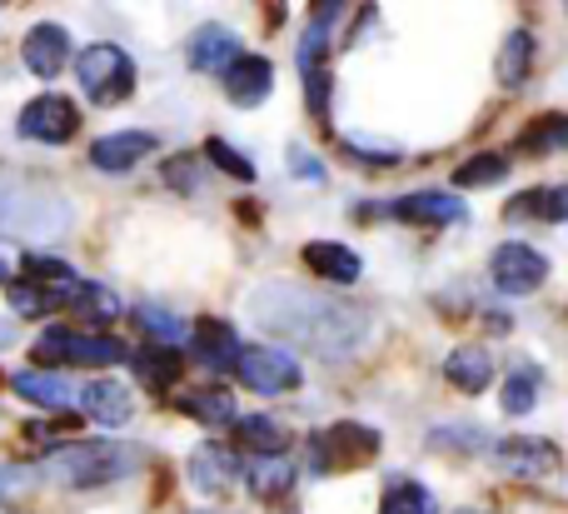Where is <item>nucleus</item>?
<instances>
[{"mask_svg": "<svg viewBox=\"0 0 568 514\" xmlns=\"http://www.w3.org/2000/svg\"><path fill=\"white\" fill-rule=\"evenodd\" d=\"M250 315H255L260 330L284 335L290 345L310 350V355H324V360H344L369 340L364 310L344 305V300H334V295H320V290L265 285L250 300Z\"/></svg>", "mask_w": 568, "mask_h": 514, "instance_id": "nucleus-1", "label": "nucleus"}, {"mask_svg": "<svg viewBox=\"0 0 568 514\" xmlns=\"http://www.w3.org/2000/svg\"><path fill=\"white\" fill-rule=\"evenodd\" d=\"M65 225L70 205L45 180L0 175V240H55L65 235Z\"/></svg>", "mask_w": 568, "mask_h": 514, "instance_id": "nucleus-2", "label": "nucleus"}, {"mask_svg": "<svg viewBox=\"0 0 568 514\" xmlns=\"http://www.w3.org/2000/svg\"><path fill=\"white\" fill-rule=\"evenodd\" d=\"M140 455L125 445H110V440H85V445H65L60 455L45 460V480L70 490H100V485H115V480L135 475Z\"/></svg>", "mask_w": 568, "mask_h": 514, "instance_id": "nucleus-3", "label": "nucleus"}, {"mask_svg": "<svg viewBox=\"0 0 568 514\" xmlns=\"http://www.w3.org/2000/svg\"><path fill=\"white\" fill-rule=\"evenodd\" d=\"M75 75H80V90H85L90 105H120V100H130V90H135V60L120 46L100 40V46L80 50Z\"/></svg>", "mask_w": 568, "mask_h": 514, "instance_id": "nucleus-4", "label": "nucleus"}, {"mask_svg": "<svg viewBox=\"0 0 568 514\" xmlns=\"http://www.w3.org/2000/svg\"><path fill=\"white\" fill-rule=\"evenodd\" d=\"M314 450V470L320 475H339V470H359L369 460H379V430L359 425V420H339V425L320 430L310 440Z\"/></svg>", "mask_w": 568, "mask_h": 514, "instance_id": "nucleus-5", "label": "nucleus"}, {"mask_svg": "<svg viewBox=\"0 0 568 514\" xmlns=\"http://www.w3.org/2000/svg\"><path fill=\"white\" fill-rule=\"evenodd\" d=\"M36 360L40 365H115V360H125V345L110 335H95V330L50 325L45 335L36 340Z\"/></svg>", "mask_w": 568, "mask_h": 514, "instance_id": "nucleus-6", "label": "nucleus"}, {"mask_svg": "<svg viewBox=\"0 0 568 514\" xmlns=\"http://www.w3.org/2000/svg\"><path fill=\"white\" fill-rule=\"evenodd\" d=\"M235 375L245 380V390H255V395H284V390H294L304 380V370H300V360H294L290 350L250 345V350H240Z\"/></svg>", "mask_w": 568, "mask_h": 514, "instance_id": "nucleus-7", "label": "nucleus"}, {"mask_svg": "<svg viewBox=\"0 0 568 514\" xmlns=\"http://www.w3.org/2000/svg\"><path fill=\"white\" fill-rule=\"evenodd\" d=\"M344 6H324V16L310 20L300 40V75H304V100H310L314 115L329 110V70H324V46H329V20L339 16Z\"/></svg>", "mask_w": 568, "mask_h": 514, "instance_id": "nucleus-8", "label": "nucleus"}, {"mask_svg": "<svg viewBox=\"0 0 568 514\" xmlns=\"http://www.w3.org/2000/svg\"><path fill=\"white\" fill-rule=\"evenodd\" d=\"M16 130L26 140H40V145H65L80 130V110H75V100H65V95H36L20 110Z\"/></svg>", "mask_w": 568, "mask_h": 514, "instance_id": "nucleus-9", "label": "nucleus"}, {"mask_svg": "<svg viewBox=\"0 0 568 514\" xmlns=\"http://www.w3.org/2000/svg\"><path fill=\"white\" fill-rule=\"evenodd\" d=\"M489 275H494V285H499L504 295H529V290H539L544 280H549V260H544L534 245L509 240V245L494 250Z\"/></svg>", "mask_w": 568, "mask_h": 514, "instance_id": "nucleus-10", "label": "nucleus"}, {"mask_svg": "<svg viewBox=\"0 0 568 514\" xmlns=\"http://www.w3.org/2000/svg\"><path fill=\"white\" fill-rule=\"evenodd\" d=\"M494 460H499L509 475L519 480H554L564 470V455L554 440H539V435H514V440H499V450H494Z\"/></svg>", "mask_w": 568, "mask_h": 514, "instance_id": "nucleus-11", "label": "nucleus"}, {"mask_svg": "<svg viewBox=\"0 0 568 514\" xmlns=\"http://www.w3.org/2000/svg\"><path fill=\"white\" fill-rule=\"evenodd\" d=\"M389 215L404 220V225H459V220H464V200L449 195V190H414V195L394 200Z\"/></svg>", "mask_w": 568, "mask_h": 514, "instance_id": "nucleus-12", "label": "nucleus"}, {"mask_svg": "<svg viewBox=\"0 0 568 514\" xmlns=\"http://www.w3.org/2000/svg\"><path fill=\"white\" fill-rule=\"evenodd\" d=\"M150 150H155V135H150V130H115V135H100L95 145H90V165L105 170V175H125V170H135Z\"/></svg>", "mask_w": 568, "mask_h": 514, "instance_id": "nucleus-13", "label": "nucleus"}, {"mask_svg": "<svg viewBox=\"0 0 568 514\" xmlns=\"http://www.w3.org/2000/svg\"><path fill=\"white\" fill-rule=\"evenodd\" d=\"M235 60H245V40H240L235 30H225V26L195 30V40H190V65L195 70H205V75H230Z\"/></svg>", "mask_w": 568, "mask_h": 514, "instance_id": "nucleus-14", "label": "nucleus"}, {"mask_svg": "<svg viewBox=\"0 0 568 514\" xmlns=\"http://www.w3.org/2000/svg\"><path fill=\"white\" fill-rule=\"evenodd\" d=\"M20 56H26V70H36L40 80H55L70 60V36L60 26H50V20H40V26H30Z\"/></svg>", "mask_w": 568, "mask_h": 514, "instance_id": "nucleus-15", "label": "nucleus"}, {"mask_svg": "<svg viewBox=\"0 0 568 514\" xmlns=\"http://www.w3.org/2000/svg\"><path fill=\"white\" fill-rule=\"evenodd\" d=\"M240 470H245V460L225 445H200L195 455H190V480H195V490H205V495H225L240 480Z\"/></svg>", "mask_w": 568, "mask_h": 514, "instance_id": "nucleus-16", "label": "nucleus"}, {"mask_svg": "<svg viewBox=\"0 0 568 514\" xmlns=\"http://www.w3.org/2000/svg\"><path fill=\"white\" fill-rule=\"evenodd\" d=\"M444 380H449L454 390H464V395H484V390L494 385V360L484 345H459L449 360H444Z\"/></svg>", "mask_w": 568, "mask_h": 514, "instance_id": "nucleus-17", "label": "nucleus"}, {"mask_svg": "<svg viewBox=\"0 0 568 514\" xmlns=\"http://www.w3.org/2000/svg\"><path fill=\"white\" fill-rule=\"evenodd\" d=\"M80 410H85L90 420H100V425L115 430L135 415V400H130V390L115 385V380H90V385L80 390Z\"/></svg>", "mask_w": 568, "mask_h": 514, "instance_id": "nucleus-18", "label": "nucleus"}, {"mask_svg": "<svg viewBox=\"0 0 568 514\" xmlns=\"http://www.w3.org/2000/svg\"><path fill=\"white\" fill-rule=\"evenodd\" d=\"M225 90H230V100L235 105H260V100L275 90V65H270L265 56H245V60H235V70L225 75Z\"/></svg>", "mask_w": 568, "mask_h": 514, "instance_id": "nucleus-19", "label": "nucleus"}, {"mask_svg": "<svg viewBox=\"0 0 568 514\" xmlns=\"http://www.w3.org/2000/svg\"><path fill=\"white\" fill-rule=\"evenodd\" d=\"M240 335L225 325V320H205V325H195V360L205 370H235L240 365Z\"/></svg>", "mask_w": 568, "mask_h": 514, "instance_id": "nucleus-20", "label": "nucleus"}, {"mask_svg": "<svg viewBox=\"0 0 568 514\" xmlns=\"http://www.w3.org/2000/svg\"><path fill=\"white\" fill-rule=\"evenodd\" d=\"M304 265L314 270V275L334 280V285H354L359 280V255H354L349 245H339V240H314V245H304Z\"/></svg>", "mask_w": 568, "mask_h": 514, "instance_id": "nucleus-21", "label": "nucleus"}, {"mask_svg": "<svg viewBox=\"0 0 568 514\" xmlns=\"http://www.w3.org/2000/svg\"><path fill=\"white\" fill-rule=\"evenodd\" d=\"M235 440H240V450H250L245 460H270V455H284L290 430L270 415H245V420H235Z\"/></svg>", "mask_w": 568, "mask_h": 514, "instance_id": "nucleus-22", "label": "nucleus"}, {"mask_svg": "<svg viewBox=\"0 0 568 514\" xmlns=\"http://www.w3.org/2000/svg\"><path fill=\"white\" fill-rule=\"evenodd\" d=\"M240 480L250 485V495H260V500H280V495H290V485H294V465H290V455L245 460Z\"/></svg>", "mask_w": 568, "mask_h": 514, "instance_id": "nucleus-23", "label": "nucleus"}, {"mask_svg": "<svg viewBox=\"0 0 568 514\" xmlns=\"http://www.w3.org/2000/svg\"><path fill=\"white\" fill-rule=\"evenodd\" d=\"M180 410L200 425H235V395L230 390H195V395H180Z\"/></svg>", "mask_w": 568, "mask_h": 514, "instance_id": "nucleus-24", "label": "nucleus"}, {"mask_svg": "<svg viewBox=\"0 0 568 514\" xmlns=\"http://www.w3.org/2000/svg\"><path fill=\"white\" fill-rule=\"evenodd\" d=\"M130 365L140 370V380H145L150 390H170L180 380V355H175V350H160V345L130 350Z\"/></svg>", "mask_w": 568, "mask_h": 514, "instance_id": "nucleus-25", "label": "nucleus"}, {"mask_svg": "<svg viewBox=\"0 0 568 514\" xmlns=\"http://www.w3.org/2000/svg\"><path fill=\"white\" fill-rule=\"evenodd\" d=\"M65 300H75V290H50V285H36V280H16V285H10L16 315H50V310H60Z\"/></svg>", "mask_w": 568, "mask_h": 514, "instance_id": "nucleus-26", "label": "nucleus"}, {"mask_svg": "<svg viewBox=\"0 0 568 514\" xmlns=\"http://www.w3.org/2000/svg\"><path fill=\"white\" fill-rule=\"evenodd\" d=\"M10 390H16L20 400H30V405H40V410H60V405L70 400L65 380H55V375H36V370H20V375L10 380Z\"/></svg>", "mask_w": 568, "mask_h": 514, "instance_id": "nucleus-27", "label": "nucleus"}, {"mask_svg": "<svg viewBox=\"0 0 568 514\" xmlns=\"http://www.w3.org/2000/svg\"><path fill=\"white\" fill-rule=\"evenodd\" d=\"M135 325L145 330V340L150 345H160V350H175V345H185V320L180 315H170V310H155V305H140L135 310Z\"/></svg>", "mask_w": 568, "mask_h": 514, "instance_id": "nucleus-28", "label": "nucleus"}, {"mask_svg": "<svg viewBox=\"0 0 568 514\" xmlns=\"http://www.w3.org/2000/svg\"><path fill=\"white\" fill-rule=\"evenodd\" d=\"M509 215H539V220H568V190L544 185V190H524L509 200Z\"/></svg>", "mask_w": 568, "mask_h": 514, "instance_id": "nucleus-29", "label": "nucleus"}, {"mask_svg": "<svg viewBox=\"0 0 568 514\" xmlns=\"http://www.w3.org/2000/svg\"><path fill=\"white\" fill-rule=\"evenodd\" d=\"M70 305H75V315H85V325H110V320L125 315L120 295L115 290H105V285H80Z\"/></svg>", "mask_w": 568, "mask_h": 514, "instance_id": "nucleus-30", "label": "nucleus"}, {"mask_svg": "<svg viewBox=\"0 0 568 514\" xmlns=\"http://www.w3.org/2000/svg\"><path fill=\"white\" fill-rule=\"evenodd\" d=\"M379 514H434V500L419 480H389L379 500Z\"/></svg>", "mask_w": 568, "mask_h": 514, "instance_id": "nucleus-31", "label": "nucleus"}, {"mask_svg": "<svg viewBox=\"0 0 568 514\" xmlns=\"http://www.w3.org/2000/svg\"><path fill=\"white\" fill-rule=\"evenodd\" d=\"M529 65H534V36H529V30H514V36L504 40L499 80H504V85H519V80L529 75Z\"/></svg>", "mask_w": 568, "mask_h": 514, "instance_id": "nucleus-32", "label": "nucleus"}, {"mask_svg": "<svg viewBox=\"0 0 568 514\" xmlns=\"http://www.w3.org/2000/svg\"><path fill=\"white\" fill-rule=\"evenodd\" d=\"M504 175H509V160L489 150V155H469V160H464V165L454 170V185H464V190H469V185H499Z\"/></svg>", "mask_w": 568, "mask_h": 514, "instance_id": "nucleus-33", "label": "nucleus"}, {"mask_svg": "<svg viewBox=\"0 0 568 514\" xmlns=\"http://www.w3.org/2000/svg\"><path fill=\"white\" fill-rule=\"evenodd\" d=\"M534 400H539V370L534 365H519L504 385V415H529Z\"/></svg>", "mask_w": 568, "mask_h": 514, "instance_id": "nucleus-34", "label": "nucleus"}, {"mask_svg": "<svg viewBox=\"0 0 568 514\" xmlns=\"http://www.w3.org/2000/svg\"><path fill=\"white\" fill-rule=\"evenodd\" d=\"M524 150L544 155V150H568V115H544L539 125L524 130Z\"/></svg>", "mask_w": 568, "mask_h": 514, "instance_id": "nucleus-35", "label": "nucleus"}, {"mask_svg": "<svg viewBox=\"0 0 568 514\" xmlns=\"http://www.w3.org/2000/svg\"><path fill=\"white\" fill-rule=\"evenodd\" d=\"M205 155L215 160V165L225 170V175H235V180H255V160L240 155V150L230 145V140H205Z\"/></svg>", "mask_w": 568, "mask_h": 514, "instance_id": "nucleus-36", "label": "nucleus"}, {"mask_svg": "<svg viewBox=\"0 0 568 514\" xmlns=\"http://www.w3.org/2000/svg\"><path fill=\"white\" fill-rule=\"evenodd\" d=\"M290 155H294V165H300V175H304V180H324V165L310 155V150H290Z\"/></svg>", "mask_w": 568, "mask_h": 514, "instance_id": "nucleus-37", "label": "nucleus"}, {"mask_svg": "<svg viewBox=\"0 0 568 514\" xmlns=\"http://www.w3.org/2000/svg\"><path fill=\"white\" fill-rule=\"evenodd\" d=\"M10 480H16V470H0V490H6V485H10Z\"/></svg>", "mask_w": 568, "mask_h": 514, "instance_id": "nucleus-38", "label": "nucleus"}, {"mask_svg": "<svg viewBox=\"0 0 568 514\" xmlns=\"http://www.w3.org/2000/svg\"><path fill=\"white\" fill-rule=\"evenodd\" d=\"M0 280H6V260H0Z\"/></svg>", "mask_w": 568, "mask_h": 514, "instance_id": "nucleus-39", "label": "nucleus"}, {"mask_svg": "<svg viewBox=\"0 0 568 514\" xmlns=\"http://www.w3.org/2000/svg\"><path fill=\"white\" fill-rule=\"evenodd\" d=\"M459 514H479V510H459Z\"/></svg>", "mask_w": 568, "mask_h": 514, "instance_id": "nucleus-40", "label": "nucleus"}]
</instances>
